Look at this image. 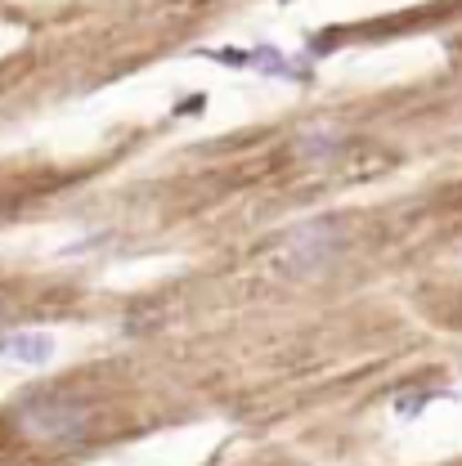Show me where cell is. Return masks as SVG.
I'll list each match as a JSON object with an SVG mask.
<instances>
[{
    "mask_svg": "<svg viewBox=\"0 0 462 466\" xmlns=\"http://www.w3.org/2000/svg\"><path fill=\"white\" fill-rule=\"evenodd\" d=\"M342 247H346L342 220H305L265 251V265L283 279H310V274H323L342 256Z\"/></svg>",
    "mask_w": 462,
    "mask_h": 466,
    "instance_id": "1",
    "label": "cell"
},
{
    "mask_svg": "<svg viewBox=\"0 0 462 466\" xmlns=\"http://www.w3.org/2000/svg\"><path fill=\"white\" fill-rule=\"evenodd\" d=\"M0 359L23 363V368H41L55 359V337L50 332H9V337H0Z\"/></svg>",
    "mask_w": 462,
    "mask_h": 466,
    "instance_id": "3",
    "label": "cell"
},
{
    "mask_svg": "<svg viewBox=\"0 0 462 466\" xmlns=\"http://www.w3.org/2000/svg\"><path fill=\"white\" fill-rule=\"evenodd\" d=\"M5 314H9V305H5V300H0V319H5Z\"/></svg>",
    "mask_w": 462,
    "mask_h": 466,
    "instance_id": "5",
    "label": "cell"
},
{
    "mask_svg": "<svg viewBox=\"0 0 462 466\" xmlns=\"http://www.w3.org/2000/svg\"><path fill=\"white\" fill-rule=\"evenodd\" d=\"M292 153H296L301 162H310V167H328V162H337V157L346 153V139H342L337 130H305V135L292 144Z\"/></svg>",
    "mask_w": 462,
    "mask_h": 466,
    "instance_id": "4",
    "label": "cell"
},
{
    "mask_svg": "<svg viewBox=\"0 0 462 466\" xmlns=\"http://www.w3.org/2000/svg\"><path fill=\"white\" fill-rule=\"evenodd\" d=\"M14 421L27 440H36L46 449H72L90 435L95 408L86 400H77V395H32V400L18 404Z\"/></svg>",
    "mask_w": 462,
    "mask_h": 466,
    "instance_id": "2",
    "label": "cell"
}]
</instances>
